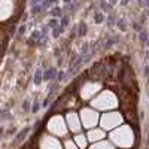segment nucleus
<instances>
[{
  "label": "nucleus",
  "mask_w": 149,
  "mask_h": 149,
  "mask_svg": "<svg viewBox=\"0 0 149 149\" xmlns=\"http://www.w3.org/2000/svg\"><path fill=\"white\" fill-rule=\"evenodd\" d=\"M43 76H45V79H46V81H52V79L57 76V73H55V69H49L48 72H45V75H43Z\"/></svg>",
  "instance_id": "obj_1"
},
{
  "label": "nucleus",
  "mask_w": 149,
  "mask_h": 149,
  "mask_svg": "<svg viewBox=\"0 0 149 149\" xmlns=\"http://www.w3.org/2000/svg\"><path fill=\"white\" fill-rule=\"evenodd\" d=\"M40 82H42V72H40V70H36V73H34V84L39 85Z\"/></svg>",
  "instance_id": "obj_2"
},
{
  "label": "nucleus",
  "mask_w": 149,
  "mask_h": 149,
  "mask_svg": "<svg viewBox=\"0 0 149 149\" xmlns=\"http://www.w3.org/2000/svg\"><path fill=\"white\" fill-rule=\"evenodd\" d=\"M45 7L42 6V4H34L33 6V9H31V13H39V12H42Z\"/></svg>",
  "instance_id": "obj_3"
},
{
  "label": "nucleus",
  "mask_w": 149,
  "mask_h": 149,
  "mask_svg": "<svg viewBox=\"0 0 149 149\" xmlns=\"http://www.w3.org/2000/svg\"><path fill=\"white\" fill-rule=\"evenodd\" d=\"M103 13L101 12H97V13H94V21L96 22H103Z\"/></svg>",
  "instance_id": "obj_4"
},
{
  "label": "nucleus",
  "mask_w": 149,
  "mask_h": 149,
  "mask_svg": "<svg viewBox=\"0 0 149 149\" xmlns=\"http://www.w3.org/2000/svg\"><path fill=\"white\" fill-rule=\"evenodd\" d=\"M51 15H55V16H60L61 15V9L58 7V6H55L52 10H51Z\"/></svg>",
  "instance_id": "obj_5"
},
{
  "label": "nucleus",
  "mask_w": 149,
  "mask_h": 149,
  "mask_svg": "<svg viewBox=\"0 0 149 149\" xmlns=\"http://www.w3.org/2000/svg\"><path fill=\"white\" fill-rule=\"evenodd\" d=\"M57 25H58V19H57V18H54V19H49V21H48V27H54V28H55Z\"/></svg>",
  "instance_id": "obj_6"
},
{
  "label": "nucleus",
  "mask_w": 149,
  "mask_h": 149,
  "mask_svg": "<svg viewBox=\"0 0 149 149\" xmlns=\"http://www.w3.org/2000/svg\"><path fill=\"white\" fill-rule=\"evenodd\" d=\"M100 4H101V9H103V10H107V9H110V4H109L107 1H104V0H101V3H100Z\"/></svg>",
  "instance_id": "obj_7"
},
{
  "label": "nucleus",
  "mask_w": 149,
  "mask_h": 149,
  "mask_svg": "<svg viewBox=\"0 0 149 149\" xmlns=\"http://www.w3.org/2000/svg\"><path fill=\"white\" fill-rule=\"evenodd\" d=\"M87 33V25L85 24H81V30H79V34L82 36V34H85Z\"/></svg>",
  "instance_id": "obj_8"
},
{
  "label": "nucleus",
  "mask_w": 149,
  "mask_h": 149,
  "mask_svg": "<svg viewBox=\"0 0 149 149\" xmlns=\"http://www.w3.org/2000/svg\"><path fill=\"white\" fill-rule=\"evenodd\" d=\"M139 37H140V40H142V42H148V34H146V33H140V36H139Z\"/></svg>",
  "instance_id": "obj_9"
},
{
  "label": "nucleus",
  "mask_w": 149,
  "mask_h": 149,
  "mask_svg": "<svg viewBox=\"0 0 149 149\" xmlns=\"http://www.w3.org/2000/svg\"><path fill=\"white\" fill-rule=\"evenodd\" d=\"M18 33H19V34L25 33V25H21V27H19V30H18Z\"/></svg>",
  "instance_id": "obj_10"
},
{
  "label": "nucleus",
  "mask_w": 149,
  "mask_h": 149,
  "mask_svg": "<svg viewBox=\"0 0 149 149\" xmlns=\"http://www.w3.org/2000/svg\"><path fill=\"white\" fill-rule=\"evenodd\" d=\"M109 24H113V16H109Z\"/></svg>",
  "instance_id": "obj_11"
},
{
  "label": "nucleus",
  "mask_w": 149,
  "mask_h": 149,
  "mask_svg": "<svg viewBox=\"0 0 149 149\" xmlns=\"http://www.w3.org/2000/svg\"><path fill=\"white\" fill-rule=\"evenodd\" d=\"M127 3H128V0H122V1H121V4H122V6H125Z\"/></svg>",
  "instance_id": "obj_12"
},
{
  "label": "nucleus",
  "mask_w": 149,
  "mask_h": 149,
  "mask_svg": "<svg viewBox=\"0 0 149 149\" xmlns=\"http://www.w3.org/2000/svg\"><path fill=\"white\" fill-rule=\"evenodd\" d=\"M64 1H66V3H70V1H72V0H64Z\"/></svg>",
  "instance_id": "obj_13"
},
{
  "label": "nucleus",
  "mask_w": 149,
  "mask_h": 149,
  "mask_svg": "<svg viewBox=\"0 0 149 149\" xmlns=\"http://www.w3.org/2000/svg\"><path fill=\"white\" fill-rule=\"evenodd\" d=\"M115 1H116V0H110V3H115Z\"/></svg>",
  "instance_id": "obj_14"
},
{
  "label": "nucleus",
  "mask_w": 149,
  "mask_h": 149,
  "mask_svg": "<svg viewBox=\"0 0 149 149\" xmlns=\"http://www.w3.org/2000/svg\"><path fill=\"white\" fill-rule=\"evenodd\" d=\"M148 45H149V39H148Z\"/></svg>",
  "instance_id": "obj_15"
}]
</instances>
